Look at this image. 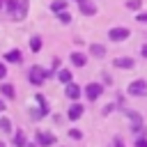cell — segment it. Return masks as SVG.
Here are the masks:
<instances>
[{"label":"cell","instance_id":"cell-1","mask_svg":"<svg viewBox=\"0 0 147 147\" xmlns=\"http://www.w3.org/2000/svg\"><path fill=\"white\" fill-rule=\"evenodd\" d=\"M129 94L131 96H145L147 94V80H133L131 85H129Z\"/></svg>","mask_w":147,"mask_h":147},{"label":"cell","instance_id":"cell-2","mask_svg":"<svg viewBox=\"0 0 147 147\" xmlns=\"http://www.w3.org/2000/svg\"><path fill=\"white\" fill-rule=\"evenodd\" d=\"M46 76H48V74H46L41 67H32V69H30V74H28V78H30V83H32V85H41V83L46 80Z\"/></svg>","mask_w":147,"mask_h":147},{"label":"cell","instance_id":"cell-3","mask_svg":"<svg viewBox=\"0 0 147 147\" xmlns=\"http://www.w3.org/2000/svg\"><path fill=\"white\" fill-rule=\"evenodd\" d=\"M101 92H103L101 83H90V85L85 87V96H87L90 101H96V99L101 96Z\"/></svg>","mask_w":147,"mask_h":147},{"label":"cell","instance_id":"cell-4","mask_svg":"<svg viewBox=\"0 0 147 147\" xmlns=\"http://www.w3.org/2000/svg\"><path fill=\"white\" fill-rule=\"evenodd\" d=\"M108 37H110V41H124L129 37V28H110Z\"/></svg>","mask_w":147,"mask_h":147},{"label":"cell","instance_id":"cell-5","mask_svg":"<svg viewBox=\"0 0 147 147\" xmlns=\"http://www.w3.org/2000/svg\"><path fill=\"white\" fill-rule=\"evenodd\" d=\"M53 142H55V136H53V133H46V131H39V133H37V145L48 147V145H53Z\"/></svg>","mask_w":147,"mask_h":147},{"label":"cell","instance_id":"cell-6","mask_svg":"<svg viewBox=\"0 0 147 147\" xmlns=\"http://www.w3.org/2000/svg\"><path fill=\"white\" fill-rule=\"evenodd\" d=\"M117 69H131L136 62H133V57H115V62H113Z\"/></svg>","mask_w":147,"mask_h":147},{"label":"cell","instance_id":"cell-7","mask_svg":"<svg viewBox=\"0 0 147 147\" xmlns=\"http://www.w3.org/2000/svg\"><path fill=\"white\" fill-rule=\"evenodd\" d=\"M64 92H67V96H69L71 101H76V99L80 96V87H78L76 83H67V90H64Z\"/></svg>","mask_w":147,"mask_h":147},{"label":"cell","instance_id":"cell-8","mask_svg":"<svg viewBox=\"0 0 147 147\" xmlns=\"http://www.w3.org/2000/svg\"><path fill=\"white\" fill-rule=\"evenodd\" d=\"M78 5H80V14H85V16H94V14H96V7H94L92 2H87V0H80Z\"/></svg>","mask_w":147,"mask_h":147},{"label":"cell","instance_id":"cell-9","mask_svg":"<svg viewBox=\"0 0 147 147\" xmlns=\"http://www.w3.org/2000/svg\"><path fill=\"white\" fill-rule=\"evenodd\" d=\"M71 62H74L76 67H85V64H87V55L76 51V53H71Z\"/></svg>","mask_w":147,"mask_h":147},{"label":"cell","instance_id":"cell-10","mask_svg":"<svg viewBox=\"0 0 147 147\" xmlns=\"http://www.w3.org/2000/svg\"><path fill=\"white\" fill-rule=\"evenodd\" d=\"M83 117V106L80 103H71L69 108V119H80Z\"/></svg>","mask_w":147,"mask_h":147},{"label":"cell","instance_id":"cell-11","mask_svg":"<svg viewBox=\"0 0 147 147\" xmlns=\"http://www.w3.org/2000/svg\"><path fill=\"white\" fill-rule=\"evenodd\" d=\"M67 9V0H53L51 2V11L53 14H60V11H64Z\"/></svg>","mask_w":147,"mask_h":147},{"label":"cell","instance_id":"cell-12","mask_svg":"<svg viewBox=\"0 0 147 147\" xmlns=\"http://www.w3.org/2000/svg\"><path fill=\"white\" fill-rule=\"evenodd\" d=\"M90 53H92L94 57H99V60H101V57L106 55V48H103L101 44H92V46H90Z\"/></svg>","mask_w":147,"mask_h":147},{"label":"cell","instance_id":"cell-13","mask_svg":"<svg viewBox=\"0 0 147 147\" xmlns=\"http://www.w3.org/2000/svg\"><path fill=\"white\" fill-rule=\"evenodd\" d=\"M5 60H7V62H21L23 55H21V51H9V53L5 55Z\"/></svg>","mask_w":147,"mask_h":147},{"label":"cell","instance_id":"cell-14","mask_svg":"<svg viewBox=\"0 0 147 147\" xmlns=\"http://www.w3.org/2000/svg\"><path fill=\"white\" fill-rule=\"evenodd\" d=\"M57 78H60V83H71V71L69 69H60L57 71Z\"/></svg>","mask_w":147,"mask_h":147},{"label":"cell","instance_id":"cell-15","mask_svg":"<svg viewBox=\"0 0 147 147\" xmlns=\"http://www.w3.org/2000/svg\"><path fill=\"white\" fill-rule=\"evenodd\" d=\"M0 92H2L5 96H9V99L14 96V87H11L9 83H2V85H0Z\"/></svg>","mask_w":147,"mask_h":147},{"label":"cell","instance_id":"cell-16","mask_svg":"<svg viewBox=\"0 0 147 147\" xmlns=\"http://www.w3.org/2000/svg\"><path fill=\"white\" fill-rule=\"evenodd\" d=\"M14 145H16V147H25V145H28V142H25V136H23L21 131L14 136Z\"/></svg>","mask_w":147,"mask_h":147},{"label":"cell","instance_id":"cell-17","mask_svg":"<svg viewBox=\"0 0 147 147\" xmlns=\"http://www.w3.org/2000/svg\"><path fill=\"white\" fill-rule=\"evenodd\" d=\"M30 48H32L34 53L41 51V39H39V37H32V39H30Z\"/></svg>","mask_w":147,"mask_h":147},{"label":"cell","instance_id":"cell-18","mask_svg":"<svg viewBox=\"0 0 147 147\" xmlns=\"http://www.w3.org/2000/svg\"><path fill=\"white\" fill-rule=\"evenodd\" d=\"M37 103H39V110L41 113H48V103H46V99L41 94H37Z\"/></svg>","mask_w":147,"mask_h":147},{"label":"cell","instance_id":"cell-19","mask_svg":"<svg viewBox=\"0 0 147 147\" xmlns=\"http://www.w3.org/2000/svg\"><path fill=\"white\" fill-rule=\"evenodd\" d=\"M126 7H129V9H140L142 2H140V0H126Z\"/></svg>","mask_w":147,"mask_h":147},{"label":"cell","instance_id":"cell-20","mask_svg":"<svg viewBox=\"0 0 147 147\" xmlns=\"http://www.w3.org/2000/svg\"><path fill=\"white\" fill-rule=\"evenodd\" d=\"M7 9H9L11 14H16V9H18V0H9V2H7Z\"/></svg>","mask_w":147,"mask_h":147},{"label":"cell","instance_id":"cell-21","mask_svg":"<svg viewBox=\"0 0 147 147\" xmlns=\"http://www.w3.org/2000/svg\"><path fill=\"white\" fill-rule=\"evenodd\" d=\"M57 18H60L62 23H69V21H71V16H69V11H60V14H57Z\"/></svg>","mask_w":147,"mask_h":147},{"label":"cell","instance_id":"cell-22","mask_svg":"<svg viewBox=\"0 0 147 147\" xmlns=\"http://www.w3.org/2000/svg\"><path fill=\"white\" fill-rule=\"evenodd\" d=\"M69 138H74V140H80V138H83V133H80L78 129H71V131H69Z\"/></svg>","mask_w":147,"mask_h":147},{"label":"cell","instance_id":"cell-23","mask_svg":"<svg viewBox=\"0 0 147 147\" xmlns=\"http://www.w3.org/2000/svg\"><path fill=\"white\" fill-rule=\"evenodd\" d=\"M136 21L138 23H147V11H138L136 14Z\"/></svg>","mask_w":147,"mask_h":147},{"label":"cell","instance_id":"cell-24","mask_svg":"<svg viewBox=\"0 0 147 147\" xmlns=\"http://www.w3.org/2000/svg\"><path fill=\"white\" fill-rule=\"evenodd\" d=\"M0 129H2L5 133H7V131L11 129V124H9V119H0Z\"/></svg>","mask_w":147,"mask_h":147},{"label":"cell","instance_id":"cell-25","mask_svg":"<svg viewBox=\"0 0 147 147\" xmlns=\"http://www.w3.org/2000/svg\"><path fill=\"white\" fill-rule=\"evenodd\" d=\"M136 147H147V140L145 138H136Z\"/></svg>","mask_w":147,"mask_h":147},{"label":"cell","instance_id":"cell-26","mask_svg":"<svg viewBox=\"0 0 147 147\" xmlns=\"http://www.w3.org/2000/svg\"><path fill=\"white\" fill-rule=\"evenodd\" d=\"M5 76H7V67L0 62V78H5Z\"/></svg>","mask_w":147,"mask_h":147},{"label":"cell","instance_id":"cell-27","mask_svg":"<svg viewBox=\"0 0 147 147\" xmlns=\"http://www.w3.org/2000/svg\"><path fill=\"white\" fill-rule=\"evenodd\" d=\"M140 55H142V57H147V44H145V46L140 48Z\"/></svg>","mask_w":147,"mask_h":147},{"label":"cell","instance_id":"cell-28","mask_svg":"<svg viewBox=\"0 0 147 147\" xmlns=\"http://www.w3.org/2000/svg\"><path fill=\"white\" fill-rule=\"evenodd\" d=\"M115 147H124V142H122V140L117 138V140H115Z\"/></svg>","mask_w":147,"mask_h":147},{"label":"cell","instance_id":"cell-29","mask_svg":"<svg viewBox=\"0 0 147 147\" xmlns=\"http://www.w3.org/2000/svg\"><path fill=\"white\" fill-rule=\"evenodd\" d=\"M0 110H5V103H2V101H0Z\"/></svg>","mask_w":147,"mask_h":147},{"label":"cell","instance_id":"cell-30","mask_svg":"<svg viewBox=\"0 0 147 147\" xmlns=\"http://www.w3.org/2000/svg\"><path fill=\"white\" fill-rule=\"evenodd\" d=\"M25 147H37V145H25Z\"/></svg>","mask_w":147,"mask_h":147},{"label":"cell","instance_id":"cell-31","mask_svg":"<svg viewBox=\"0 0 147 147\" xmlns=\"http://www.w3.org/2000/svg\"><path fill=\"white\" fill-rule=\"evenodd\" d=\"M0 147H5V142H0Z\"/></svg>","mask_w":147,"mask_h":147},{"label":"cell","instance_id":"cell-32","mask_svg":"<svg viewBox=\"0 0 147 147\" xmlns=\"http://www.w3.org/2000/svg\"><path fill=\"white\" fill-rule=\"evenodd\" d=\"M0 9H2V2H0Z\"/></svg>","mask_w":147,"mask_h":147},{"label":"cell","instance_id":"cell-33","mask_svg":"<svg viewBox=\"0 0 147 147\" xmlns=\"http://www.w3.org/2000/svg\"><path fill=\"white\" fill-rule=\"evenodd\" d=\"M76 2H80V0H76Z\"/></svg>","mask_w":147,"mask_h":147}]
</instances>
